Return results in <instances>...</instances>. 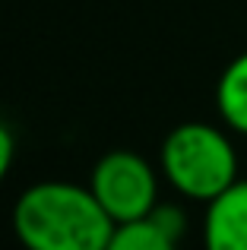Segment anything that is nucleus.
<instances>
[{
	"label": "nucleus",
	"instance_id": "obj_1",
	"mask_svg": "<svg viewBox=\"0 0 247 250\" xmlns=\"http://www.w3.org/2000/svg\"><path fill=\"white\" fill-rule=\"evenodd\" d=\"M13 228L25 250H105L114 219L89 187L44 181L16 200Z\"/></svg>",
	"mask_w": 247,
	"mask_h": 250
},
{
	"label": "nucleus",
	"instance_id": "obj_2",
	"mask_svg": "<svg viewBox=\"0 0 247 250\" xmlns=\"http://www.w3.org/2000/svg\"><path fill=\"white\" fill-rule=\"evenodd\" d=\"M162 171L187 200L212 203L238 181V155L212 124H181L162 143Z\"/></svg>",
	"mask_w": 247,
	"mask_h": 250
},
{
	"label": "nucleus",
	"instance_id": "obj_3",
	"mask_svg": "<svg viewBox=\"0 0 247 250\" xmlns=\"http://www.w3.org/2000/svg\"><path fill=\"white\" fill-rule=\"evenodd\" d=\"M89 190L114 219V225L146 219L159 206V181H155L152 165L143 155L124 152V149L99 159Z\"/></svg>",
	"mask_w": 247,
	"mask_h": 250
},
{
	"label": "nucleus",
	"instance_id": "obj_4",
	"mask_svg": "<svg viewBox=\"0 0 247 250\" xmlns=\"http://www.w3.org/2000/svg\"><path fill=\"white\" fill-rule=\"evenodd\" d=\"M206 250H247V181H235L206 209Z\"/></svg>",
	"mask_w": 247,
	"mask_h": 250
},
{
	"label": "nucleus",
	"instance_id": "obj_5",
	"mask_svg": "<svg viewBox=\"0 0 247 250\" xmlns=\"http://www.w3.org/2000/svg\"><path fill=\"white\" fill-rule=\"evenodd\" d=\"M216 104L222 121L247 136V51L222 70L216 85Z\"/></svg>",
	"mask_w": 247,
	"mask_h": 250
},
{
	"label": "nucleus",
	"instance_id": "obj_6",
	"mask_svg": "<svg viewBox=\"0 0 247 250\" xmlns=\"http://www.w3.org/2000/svg\"><path fill=\"white\" fill-rule=\"evenodd\" d=\"M105 250H178V238L146 215V219L114 225V234Z\"/></svg>",
	"mask_w": 247,
	"mask_h": 250
},
{
	"label": "nucleus",
	"instance_id": "obj_7",
	"mask_svg": "<svg viewBox=\"0 0 247 250\" xmlns=\"http://www.w3.org/2000/svg\"><path fill=\"white\" fill-rule=\"evenodd\" d=\"M149 219L159 222V225L165 228L168 234H174V238L184 234V212H181L178 206H155L152 212H149Z\"/></svg>",
	"mask_w": 247,
	"mask_h": 250
},
{
	"label": "nucleus",
	"instance_id": "obj_8",
	"mask_svg": "<svg viewBox=\"0 0 247 250\" xmlns=\"http://www.w3.org/2000/svg\"><path fill=\"white\" fill-rule=\"evenodd\" d=\"M10 165H13V133L0 124V181L6 177Z\"/></svg>",
	"mask_w": 247,
	"mask_h": 250
}]
</instances>
